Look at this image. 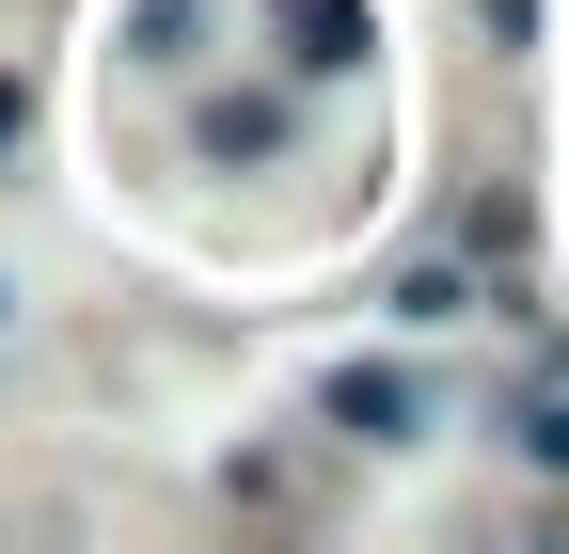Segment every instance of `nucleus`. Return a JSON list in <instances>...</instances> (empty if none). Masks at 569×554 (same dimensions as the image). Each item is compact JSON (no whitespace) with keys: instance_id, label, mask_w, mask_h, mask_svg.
<instances>
[{"instance_id":"1","label":"nucleus","mask_w":569,"mask_h":554,"mask_svg":"<svg viewBox=\"0 0 569 554\" xmlns=\"http://www.w3.org/2000/svg\"><path fill=\"white\" fill-rule=\"evenodd\" d=\"M332 428H365V444H396V428H411V380H365V365H348V380H332Z\"/></svg>"},{"instance_id":"2","label":"nucleus","mask_w":569,"mask_h":554,"mask_svg":"<svg viewBox=\"0 0 569 554\" xmlns=\"http://www.w3.org/2000/svg\"><path fill=\"white\" fill-rule=\"evenodd\" d=\"M284 32H301V63H348V48H365V17H348V0H284Z\"/></svg>"},{"instance_id":"3","label":"nucleus","mask_w":569,"mask_h":554,"mask_svg":"<svg viewBox=\"0 0 569 554\" xmlns=\"http://www.w3.org/2000/svg\"><path fill=\"white\" fill-rule=\"evenodd\" d=\"M0 144H17V80H0Z\"/></svg>"}]
</instances>
